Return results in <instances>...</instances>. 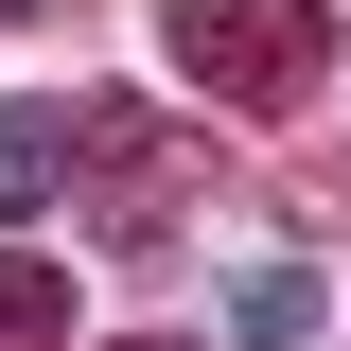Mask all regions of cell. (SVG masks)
Here are the masks:
<instances>
[{"label":"cell","instance_id":"cell-5","mask_svg":"<svg viewBox=\"0 0 351 351\" xmlns=\"http://www.w3.org/2000/svg\"><path fill=\"white\" fill-rule=\"evenodd\" d=\"M0 351H71V281L36 246H0Z\"/></svg>","mask_w":351,"mask_h":351},{"label":"cell","instance_id":"cell-6","mask_svg":"<svg viewBox=\"0 0 351 351\" xmlns=\"http://www.w3.org/2000/svg\"><path fill=\"white\" fill-rule=\"evenodd\" d=\"M18 18H71V0H0V36H18Z\"/></svg>","mask_w":351,"mask_h":351},{"label":"cell","instance_id":"cell-3","mask_svg":"<svg viewBox=\"0 0 351 351\" xmlns=\"http://www.w3.org/2000/svg\"><path fill=\"white\" fill-rule=\"evenodd\" d=\"M71 193V106H0V228Z\"/></svg>","mask_w":351,"mask_h":351},{"label":"cell","instance_id":"cell-2","mask_svg":"<svg viewBox=\"0 0 351 351\" xmlns=\"http://www.w3.org/2000/svg\"><path fill=\"white\" fill-rule=\"evenodd\" d=\"M71 176H88V211H106V246H158L176 228V141H158V106H71Z\"/></svg>","mask_w":351,"mask_h":351},{"label":"cell","instance_id":"cell-4","mask_svg":"<svg viewBox=\"0 0 351 351\" xmlns=\"http://www.w3.org/2000/svg\"><path fill=\"white\" fill-rule=\"evenodd\" d=\"M228 351H316V263H246L228 281Z\"/></svg>","mask_w":351,"mask_h":351},{"label":"cell","instance_id":"cell-7","mask_svg":"<svg viewBox=\"0 0 351 351\" xmlns=\"http://www.w3.org/2000/svg\"><path fill=\"white\" fill-rule=\"evenodd\" d=\"M123 351H193V334H123Z\"/></svg>","mask_w":351,"mask_h":351},{"label":"cell","instance_id":"cell-1","mask_svg":"<svg viewBox=\"0 0 351 351\" xmlns=\"http://www.w3.org/2000/svg\"><path fill=\"white\" fill-rule=\"evenodd\" d=\"M158 53H176V88H211V106H316L334 0H158Z\"/></svg>","mask_w":351,"mask_h":351}]
</instances>
